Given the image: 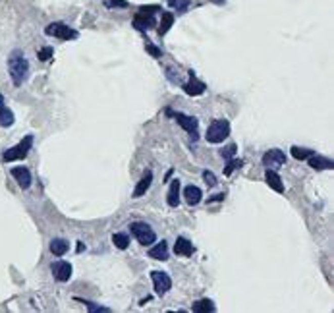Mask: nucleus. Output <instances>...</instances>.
<instances>
[{
    "label": "nucleus",
    "instance_id": "nucleus-21",
    "mask_svg": "<svg viewBox=\"0 0 334 313\" xmlns=\"http://www.w3.org/2000/svg\"><path fill=\"white\" fill-rule=\"evenodd\" d=\"M68 249H70V244L66 240H62V238H54L53 242H51V251H53L56 257H62Z\"/></svg>",
    "mask_w": 334,
    "mask_h": 313
},
{
    "label": "nucleus",
    "instance_id": "nucleus-18",
    "mask_svg": "<svg viewBox=\"0 0 334 313\" xmlns=\"http://www.w3.org/2000/svg\"><path fill=\"white\" fill-rule=\"evenodd\" d=\"M149 257H153V259H157V261H166L168 259V246H166V242H164V240L159 242L157 246H153V248L149 249Z\"/></svg>",
    "mask_w": 334,
    "mask_h": 313
},
{
    "label": "nucleus",
    "instance_id": "nucleus-28",
    "mask_svg": "<svg viewBox=\"0 0 334 313\" xmlns=\"http://www.w3.org/2000/svg\"><path fill=\"white\" fill-rule=\"evenodd\" d=\"M53 54H54L53 47H44V49H41V51L37 53V56H39V60H43V62H44V60H49Z\"/></svg>",
    "mask_w": 334,
    "mask_h": 313
},
{
    "label": "nucleus",
    "instance_id": "nucleus-31",
    "mask_svg": "<svg viewBox=\"0 0 334 313\" xmlns=\"http://www.w3.org/2000/svg\"><path fill=\"white\" fill-rule=\"evenodd\" d=\"M168 4H170L172 8H178V10H180V12H183V10H185V8H187V4H189V0H170Z\"/></svg>",
    "mask_w": 334,
    "mask_h": 313
},
{
    "label": "nucleus",
    "instance_id": "nucleus-13",
    "mask_svg": "<svg viewBox=\"0 0 334 313\" xmlns=\"http://www.w3.org/2000/svg\"><path fill=\"white\" fill-rule=\"evenodd\" d=\"M153 184V170H145L143 172V176H141V180L137 182V186H135V190H133V194H131V197H141V195L147 194V190L151 188Z\"/></svg>",
    "mask_w": 334,
    "mask_h": 313
},
{
    "label": "nucleus",
    "instance_id": "nucleus-25",
    "mask_svg": "<svg viewBox=\"0 0 334 313\" xmlns=\"http://www.w3.org/2000/svg\"><path fill=\"white\" fill-rule=\"evenodd\" d=\"M313 153H315L313 149H305V147H292V155H294V159H298V161L309 159Z\"/></svg>",
    "mask_w": 334,
    "mask_h": 313
},
{
    "label": "nucleus",
    "instance_id": "nucleus-16",
    "mask_svg": "<svg viewBox=\"0 0 334 313\" xmlns=\"http://www.w3.org/2000/svg\"><path fill=\"white\" fill-rule=\"evenodd\" d=\"M307 161H309V166L315 168V170H332V166H334V162L330 161V159L319 157V155H315V153H313Z\"/></svg>",
    "mask_w": 334,
    "mask_h": 313
},
{
    "label": "nucleus",
    "instance_id": "nucleus-4",
    "mask_svg": "<svg viewBox=\"0 0 334 313\" xmlns=\"http://www.w3.org/2000/svg\"><path fill=\"white\" fill-rule=\"evenodd\" d=\"M129 232H131V236L135 238L141 246H151L153 242L157 240L155 230L147 222H131L129 225Z\"/></svg>",
    "mask_w": 334,
    "mask_h": 313
},
{
    "label": "nucleus",
    "instance_id": "nucleus-6",
    "mask_svg": "<svg viewBox=\"0 0 334 313\" xmlns=\"http://www.w3.org/2000/svg\"><path fill=\"white\" fill-rule=\"evenodd\" d=\"M159 10V6H143L139 8V14L133 18V27L139 29V31H147L155 27V18L153 14Z\"/></svg>",
    "mask_w": 334,
    "mask_h": 313
},
{
    "label": "nucleus",
    "instance_id": "nucleus-9",
    "mask_svg": "<svg viewBox=\"0 0 334 313\" xmlns=\"http://www.w3.org/2000/svg\"><path fill=\"white\" fill-rule=\"evenodd\" d=\"M263 164L267 168H278L282 164H286V153L282 149H269L263 155Z\"/></svg>",
    "mask_w": 334,
    "mask_h": 313
},
{
    "label": "nucleus",
    "instance_id": "nucleus-14",
    "mask_svg": "<svg viewBox=\"0 0 334 313\" xmlns=\"http://www.w3.org/2000/svg\"><path fill=\"white\" fill-rule=\"evenodd\" d=\"M16 122V116L10 108L4 105V95L0 93V128H10Z\"/></svg>",
    "mask_w": 334,
    "mask_h": 313
},
{
    "label": "nucleus",
    "instance_id": "nucleus-32",
    "mask_svg": "<svg viewBox=\"0 0 334 313\" xmlns=\"http://www.w3.org/2000/svg\"><path fill=\"white\" fill-rule=\"evenodd\" d=\"M108 8H128V2L126 0H107Z\"/></svg>",
    "mask_w": 334,
    "mask_h": 313
},
{
    "label": "nucleus",
    "instance_id": "nucleus-27",
    "mask_svg": "<svg viewBox=\"0 0 334 313\" xmlns=\"http://www.w3.org/2000/svg\"><path fill=\"white\" fill-rule=\"evenodd\" d=\"M203 180H205V184L209 188H215L216 186V176L211 170H203Z\"/></svg>",
    "mask_w": 334,
    "mask_h": 313
},
{
    "label": "nucleus",
    "instance_id": "nucleus-22",
    "mask_svg": "<svg viewBox=\"0 0 334 313\" xmlns=\"http://www.w3.org/2000/svg\"><path fill=\"white\" fill-rule=\"evenodd\" d=\"M174 25V14L172 12H164L161 18V25H159V35H166Z\"/></svg>",
    "mask_w": 334,
    "mask_h": 313
},
{
    "label": "nucleus",
    "instance_id": "nucleus-23",
    "mask_svg": "<svg viewBox=\"0 0 334 313\" xmlns=\"http://www.w3.org/2000/svg\"><path fill=\"white\" fill-rule=\"evenodd\" d=\"M195 313H209V311H215V303L211 302V300H199V302L194 303V307H192Z\"/></svg>",
    "mask_w": 334,
    "mask_h": 313
},
{
    "label": "nucleus",
    "instance_id": "nucleus-12",
    "mask_svg": "<svg viewBox=\"0 0 334 313\" xmlns=\"http://www.w3.org/2000/svg\"><path fill=\"white\" fill-rule=\"evenodd\" d=\"M189 79L187 81H183L182 87H183V91L187 93V95H192V97H197V95H203L205 93V89L207 85L203 83V81H199V79H195L194 74H189Z\"/></svg>",
    "mask_w": 334,
    "mask_h": 313
},
{
    "label": "nucleus",
    "instance_id": "nucleus-11",
    "mask_svg": "<svg viewBox=\"0 0 334 313\" xmlns=\"http://www.w3.org/2000/svg\"><path fill=\"white\" fill-rule=\"evenodd\" d=\"M10 172H12V178L18 182V186H20L22 190H29V186H31V182H33L29 168H25V166H14Z\"/></svg>",
    "mask_w": 334,
    "mask_h": 313
},
{
    "label": "nucleus",
    "instance_id": "nucleus-5",
    "mask_svg": "<svg viewBox=\"0 0 334 313\" xmlns=\"http://www.w3.org/2000/svg\"><path fill=\"white\" fill-rule=\"evenodd\" d=\"M44 33H46L49 37L60 39V41H72V39H77L76 29H72L70 25H66V23H62V22L49 23V25L44 27Z\"/></svg>",
    "mask_w": 334,
    "mask_h": 313
},
{
    "label": "nucleus",
    "instance_id": "nucleus-10",
    "mask_svg": "<svg viewBox=\"0 0 334 313\" xmlns=\"http://www.w3.org/2000/svg\"><path fill=\"white\" fill-rule=\"evenodd\" d=\"M51 271H53L54 279L58 282L70 281V277H72V265L68 261H54L51 265Z\"/></svg>",
    "mask_w": 334,
    "mask_h": 313
},
{
    "label": "nucleus",
    "instance_id": "nucleus-24",
    "mask_svg": "<svg viewBox=\"0 0 334 313\" xmlns=\"http://www.w3.org/2000/svg\"><path fill=\"white\" fill-rule=\"evenodd\" d=\"M112 244H114L118 249H128L129 236L128 234H122V232H118V234H114V236H112Z\"/></svg>",
    "mask_w": 334,
    "mask_h": 313
},
{
    "label": "nucleus",
    "instance_id": "nucleus-20",
    "mask_svg": "<svg viewBox=\"0 0 334 313\" xmlns=\"http://www.w3.org/2000/svg\"><path fill=\"white\" fill-rule=\"evenodd\" d=\"M166 201H168V205L170 207H178V203H180V180H178V178L172 180V184H170V190H168Z\"/></svg>",
    "mask_w": 334,
    "mask_h": 313
},
{
    "label": "nucleus",
    "instance_id": "nucleus-3",
    "mask_svg": "<svg viewBox=\"0 0 334 313\" xmlns=\"http://www.w3.org/2000/svg\"><path fill=\"white\" fill-rule=\"evenodd\" d=\"M230 136V122L222 118H216L209 124L205 133V140L209 143H222Z\"/></svg>",
    "mask_w": 334,
    "mask_h": 313
},
{
    "label": "nucleus",
    "instance_id": "nucleus-2",
    "mask_svg": "<svg viewBox=\"0 0 334 313\" xmlns=\"http://www.w3.org/2000/svg\"><path fill=\"white\" fill-rule=\"evenodd\" d=\"M31 147H33V136H25L20 143H16L14 147H10V149H6V151L2 153V161L4 162L23 161L29 155Z\"/></svg>",
    "mask_w": 334,
    "mask_h": 313
},
{
    "label": "nucleus",
    "instance_id": "nucleus-15",
    "mask_svg": "<svg viewBox=\"0 0 334 313\" xmlns=\"http://www.w3.org/2000/svg\"><path fill=\"white\" fill-rule=\"evenodd\" d=\"M174 251H176V255H182V257H189V255H194V244L187 240V238H178L176 240V244H174Z\"/></svg>",
    "mask_w": 334,
    "mask_h": 313
},
{
    "label": "nucleus",
    "instance_id": "nucleus-19",
    "mask_svg": "<svg viewBox=\"0 0 334 313\" xmlns=\"http://www.w3.org/2000/svg\"><path fill=\"white\" fill-rule=\"evenodd\" d=\"M265 180H267V184H269L274 192H278V194L284 192V184H282L280 176L274 172L272 168H267V172H265Z\"/></svg>",
    "mask_w": 334,
    "mask_h": 313
},
{
    "label": "nucleus",
    "instance_id": "nucleus-29",
    "mask_svg": "<svg viewBox=\"0 0 334 313\" xmlns=\"http://www.w3.org/2000/svg\"><path fill=\"white\" fill-rule=\"evenodd\" d=\"M242 164H244V161H242V159H240V161H230V162H228V166L224 168V174H226V176H230V174L234 172L236 168H242Z\"/></svg>",
    "mask_w": 334,
    "mask_h": 313
},
{
    "label": "nucleus",
    "instance_id": "nucleus-1",
    "mask_svg": "<svg viewBox=\"0 0 334 313\" xmlns=\"http://www.w3.org/2000/svg\"><path fill=\"white\" fill-rule=\"evenodd\" d=\"M8 74L16 87H22L23 81L29 77V62L22 49H14L8 56Z\"/></svg>",
    "mask_w": 334,
    "mask_h": 313
},
{
    "label": "nucleus",
    "instance_id": "nucleus-7",
    "mask_svg": "<svg viewBox=\"0 0 334 313\" xmlns=\"http://www.w3.org/2000/svg\"><path fill=\"white\" fill-rule=\"evenodd\" d=\"M151 279H153V286H155V292L159 296H164L166 292L172 288V279L164 273V271H153L151 273Z\"/></svg>",
    "mask_w": 334,
    "mask_h": 313
},
{
    "label": "nucleus",
    "instance_id": "nucleus-33",
    "mask_svg": "<svg viewBox=\"0 0 334 313\" xmlns=\"http://www.w3.org/2000/svg\"><path fill=\"white\" fill-rule=\"evenodd\" d=\"M145 49H147V51H149V53H151L155 58H161V56H162V51H161V49H157L155 44L147 43V47H145Z\"/></svg>",
    "mask_w": 334,
    "mask_h": 313
},
{
    "label": "nucleus",
    "instance_id": "nucleus-8",
    "mask_svg": "<svg viewBox=\"0 0 334 313\" xmlns=\"http://www.w3.org/2000/svg\"><path fill=\"white\" fill-rule=\"evenodd\" d=\"M166 112H168V114H172V112H170V108H168ZM172 116H174V120L182 126L183 130L194 138V140H197V126H199L197 118H194V116H187V114H182V112H176V114H172Z\"/></svg>",
    "mask_w": 334,
    "mask_h": 313
},
{
    "label": "nucleus",
    "instance_id": "nucleus-34",
    "mask_svg": "<svg viewBox=\"0 0 334 313\" xmlns=\"http://www.w3.org/2000/svg\"><path fill=\"white\" fill-rule=\"evenodd\" d=\"M222 199H224V194H216L215 197L209 199V203H213V201H222Z\"/></svg>",
    "mask_w": 334,
    "mask_h": 313
},
{
    "label": "nucleus",
    "instance_id": "nucleus-26",
    "mask_svg": "<svg viewBox=\"0 0 334 313\" xmlns=\"http://www.w3.org/2000/svg\"><path fill=\"white\" fill-rule=\"evenodd\" d=\"M234 155H236V143H230L228 147L220 149V157H222V159H226V161H230Z\"/></svg>",
    "mask_w": 334,
    "mask_h": 313
},
{
    "label": "nucleus",
    "instance_id": "nucleus-30",
    "mask_svg": "<svg viewBox=\"0 0 334 313\" xmlns=\"http://www.w3.org/2000/svg\"><path fill=\"white\" fill-rule=\"evenodd\" d=\"M79 302L85 305L89 311H110L108 307H103V305H95L93 302H85V300H79Z\"/></svg>",
    "mask_w": 334,
    "mask_h": 313
},
{
    "label": "nucleus",
    "instance_id": "nucleus-17",
    "mask_svg": "<svg viewBox=\"0 0 334 313\" xmlns=\"http://www.w3.org/2000/svg\"><path fill=\"white\" fill-rule=\"evenodd\" d=\"M183 197H185V203L189 207H195L199 201H201V197H203V192L197 188V186H187L185 190H183Z\"/></svg>",
    "mask_w": 334,
    "mask_h": 313
}]
</instances>
